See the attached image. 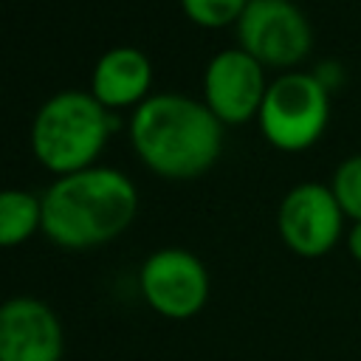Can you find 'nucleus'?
Returning a JSON list of instances; mask_svg holds the SVG:
<instances>
[{
  "label": "nucleus",
  "instance_id": "obj_6",
  "mask_svg": "<svg viewBox=\"0 0 361 361\" xmlns=\"http://www.w3.org/2000/svg\"><path fill=\"white\" fill-rule=\"evenodd\" d=\"M147 305L166 319H192L209 299L206 265L186 248H161L149 254L138 274Z\"/></svg>",
  "mask_w": 361,
  "mask_h": 361
},
{
  "label": "nucleus",
  "instance_id": "obj_12",
  "mask_svg": "<svg viewBox=\"0 0 361 361\" xmlns=\"http://www.w3.org/2000/svg\"><path fill=\"white\" fill-rule=\"evenodd\" d=\"M330 189H333L341 212L347 217H353V223H358L361 220V152L350 155L338 164Z\"/></svg>",
  "mask_w": 361,
  "mask_h": 361
},
{
  "label": "nucleus",
  "instance_id": "obj_5",
  "mask_svg": "<svg viewBox=\"0 0 361 361\" xmlns=\"http://www.w3.org/2000/svg\"><path fill=\"white\" fill-rule=\"evenodd\" d=\"M240 48L259 65H296L313 45L307 17L290 0H248L237 20Z\"/></svg>",
  "mask_w": 361,
  "mask_h": 361
},
{
  "label": "nucleus",
  "instance_id": "obj_3",
  "mask_svg": "<svg viewBox=\"0 0 361 361\" xmlns=\"http://www.w3.org/2000/svg\"><path fill=\"white\" fill-rule=\"evenodd\" d=\"M110 116L104 104L85 90H59L54 93L34 116L31 147L42 166L59 175L87 169L102 152Z\"/></svg>",
  "mask_w": 361,
  "mask_h": 361
},
{
  "label": "nucleus",
  "instance_id": "obj_8",
  "mask_svg": "<svg viewBox=\"0 0 361 361\" xmlns=\"http://www.w3.org/2000/svg\"><path fill=\"white\" fill-rule=\"evenodd\" d=\"M262 65L243 48H226L212 56L203 73L206 107L226 124H243L259 113L265 99Z\"/></svg>",
  "mask_w": 361,
  "mask_h": 361
},
{
  "label": "nucleus",
  "instance_id": "obj_13",
  "mask_svg": "<svg viewBox=\"0 0 361 361\" xmlns=\"http://www.w3.org/2000/svg\"><path fill=\"white\" fill-rule=\"evenodd\" d=\"M189 20L206 28H220L226 23H237L245 11L248 0H180Z\"/></svg>",
  "mask_w": 361,
  "mask_h": 361
},
{
  "label": "nucleus",
  "instance_id": "obj_9",
  "mask_svg": "<svg viewBox=\"0 0 361 361\" xmlns=\"http://www.w3.org/2000/svg\"><path fill=\"white\" fill-rule=\"evenodd\" d=\"M65 338L56 313L31 296L0 305V361H62Z\"/></svg>",
  "mask_w": 361,
  "mask_h": 361
},
{
  "label": "nucleus",
  "instance_id": "obj_4",
  "mask_svg": "<svg viewBox=\"0 0 361 361\" xmlns=\"http://www.w3.org/2000/svg\"><path fill=\"white\" fill-rule=\"evenodd\" d=\"M262 135L288 152L305 149L327 127L330 118V90L319 82L316 73L290 71L274 79L265 90L259 107Z\"/></svg>",
  "mask_w": 361,
  "mask_h": 361
},
{
  "label": "nucleus",
  "instance_id": "obj_11",
  "mask_svg": "<svg viewBox=\"0 0 361 361\" xmlns=\"http://www.w3.org/2000/svg\"><path fill=\"white\" fill-rule=\"evenodd\" d=\"M42 228V200L23 189H0V248L25 243Z\"/></svg>",
  "mask_w": 361,
  "mask_h": 361
},
{
  "label": "nucleus",
  "instance_id": "obj_7",
  "mask_svg": "<svg viewBox=\"0 0 361 361\" xmlns=\"http://www.w3.org/2000/svg\"><path fill=\"white\" fill-rule=\"evenodd\" d=\"M344 212L333 195L330 186L305 180L293 186L276 214V226L282 234V243L299 254V257H324L341 237Z\"/></svg>",
  "mask_w": 361,
  "mask_h": 361
},
{
  "label": "nucleus",
  "instance_id": "obj_1",
  "mask_svg": "<svg viewBox=\"0 0 361 361\" xmlns=\"http://www.w3.org/2000/svg\"><path fill=\"white\" fill-rule=\"evenodd\" d=\"M42 200V231L51 243L82 251L118 237L135 217L133 180L110 166H87L59 175Z\"/></svg>",
  "mask_w": 361,
  "mask_h": 361
},
{
  "label": "nucleus",
  "instance_id": "obj_2",
  "mask_svg": "<svg viewBox=\"0 0 361 361\" xmlns=\"http://www.w3.org/2000/svg\"><path fill=\"white\" fill-rule=\"evenodd\" d=\"M130 141L152 172L186 180L217 161L223 149V121L203 102L158 93L135 107Z\"/></svg>",
  "mask_w": 361,
  "mask_h": 361
},
{
  "label": "nucleus",
  "instance_id": "obj_10",
  "mask_svg": "<svg viewBox=\"0 0 361 361\" xmlns=\"http://www.w3.org/2000/svg\"><path fill=\"white\" fill-rule=\"evenodd\" d=\"M149 82H152L149 59L133 45H118L99 56L90 79V93L104 107H124L144 99Z\"/></svg>",
  "mask_w": 361,
  "mask_h": 361
},
{
  "label": "nucleus",
  "instance_id": "obj_14",
  "mask_svg": "<svg viewBox=\"0 0 361 361\" xmlns=\"http://www.w3.org/2000/svg\"><path fill=\"white\" fill-rule=\"evenodd\" d=\"M347 248H350V254L361 262V220L353 223V228H350V234H347Z\"/></svg>",
  "mask_w": 361,
  "mask_h": 361
}]
</instances>
